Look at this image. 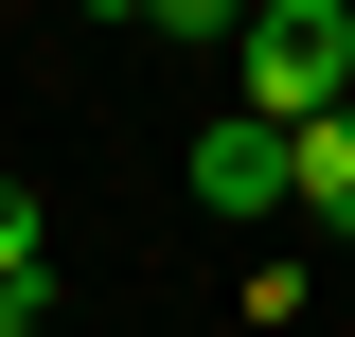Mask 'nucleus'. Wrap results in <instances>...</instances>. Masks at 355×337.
I'll return each mask as SVG.
<instances>
[{"instance_id":"f257e3e1","label":"nucleus","mask_w":355,"mask_h":337,"mask_svg":"<svg viewBox=\"0 0 355 337\" xmlns=\"http://www.w3.org/2000/svg\"><path fill=\"white\" fill-rule=\"evenodd\" d=\"M249 107L266 125H320V107H355V0H249Z\"/></svg>"},{"instance_id":"f03ea898","label":"nucleus","mask_w":355,"mask_h":337,"mask_svg":"<svg viewBox=\"0 0 355 337\" xmlns=\"http://www.w3.org/2000/svg\"><path fill=\"white\" fill-rule=\"evenodd\" d=\"M196 213H231V231H266V213H302V125H266V107L196 125Z\"/></svg>"},{"instance_id":"7ed1b4c3","label":"nucleus","mask_w":355,"mask_h":337,"mask_svg":"<svg viewBox=\"0 0 355 337\" xmlns=\"http://www.w3.org/2000/svg\"><path fill=\"white\" fill-rule=\"evenodd\" d=\"M302 213H320V249H355V107L302 125Z\"/></svg>"},{"instance_id":"20e7f679","label":"nucleus","mask_w":355,"mask_h":337,"mask_svg":"<svg viewBox=\"0 0 355 337\" xmlns=\"http://www.w3.org/2000/svg\"><path fill=\"white\" fill-rule=\"evenodd\" d=\"M0 266H53V196L36 178H0Z\"/></svg>"},{"instance_id":"39448f33","label":"nucleus","mask_w":355,"mask_h":337,"mask_svg":"<svg viewBox=\"0 0 355 337\" xmlns=\"http://www.w3.org/2000/svg\"><path fill=\"white\" fill-rule=\"evenodd\" d=\"M142 36H249V0H142Z\"/></svg>"},{"instance_id":"423d86ee","label":"nucleus","mask_w":355,"mask_h":337,"mask_svg":"<svg viewBox=\"0 0 355 337\" xmlns=\"http://www.w3.org/2000/svg\"><path fill=\"white\" fill-rule=\"evenodd\" d=\"M53 320V266H0V337H36Z\"/></svg>"},{"instance_id":"0eeeda50","label":"nucleus","mask_w":355,"mask_h":337,"mask_svg":"<svg viewBox=\"0 0 355 337\" xmlns=\"http://www.w3.org/2000/svg\"><path fill=\"white\" fill-rule=\"evenodd\" d=\"M89 18H142V0H89Z\"/></svg>"}]
</instances>
